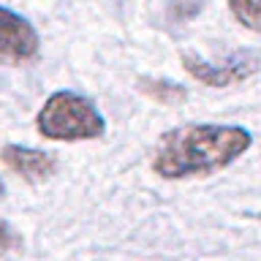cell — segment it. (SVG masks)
Segmentation results:
<instances>
[{"mask_svg":"<svg viewBox=\"0 0 261 261\" xmlns=\"http://www.w3.org/2000/svg\"><path fill=\"white\" fill-rule=\"evenodd\" d=\"M14 245H16V234L11 231V226L0 220V253L8 250V248H14Z\"/></svg>","mask_w":261,"mask_h":261,"instance_id":"obj_9","label":"cell"},{"mask_svg":"<svg viewBox=\"0 0 261 261\" xmlns=\"http://www.w3.org/2000/svg\"><path fill=\"white\" fill-rule=\"evenodd\" d=\"M0 161L6 169H11L14 174H19L24 179H49L57 171V158L36 147H22V144H6L0 150Z\"/></svg>","mask_w":261,"mask_h":261,"instance_id":"obj_5","label":"cell"},{"mask_svg":"<svg viewBox=\"0 0 261 261\" xmlns=\"http://www.w3.org/2000/svg\"><path fill=\"white\" fill-rule=\"evenodd\" d=\"M201 11V0H174L169 6V16L174 22H188Z\"/></svg>","mask_w":261,"mask_h":261,"instance_id":"obj_8","label":"cell"},{"mask_svg":"<svg viewBox=\"0 0 261 261\" xmlns=\"http://www.w3.org/2000/svg\"><path fill=\"white\" fill-rule=\"evenodd\" d=\"M136 87L142 90L147 98L158 101L163 106H179L188 101V90L177 82H169V79H161V76H139Z\"/></svg>","mask_w":261,"mask_h":261,"instance_id":"obj_6","label":"cell"},{"mask_svg":"<svg viewBox=\"0 0 261 261\" xmlns=\"http://www.w3.org/2000/svg\"><path fill=\"white\" fill-rule=\"evenodd\" d=\"M36 128L41 136L52 142H85V139L103 136L106 120L87 95L73 90H57L41 106Z\"/></svg>","mask_w":261,"mask_h":261,"instance_id":"obj_2","label":"cell"},{"mask_svg":"<svg viewBox=\"0 0 261 261\" xmlns=\"http://www.w3.org/2000/svg\"><path fill=\"white\" fill-rule=\"evenodd\" d=\"M3 196H6V185L0 182V201H3Z\"/></svg>","mask_w":261,"mask_h":261,"instance_id":"obj_10","label":"cell"},{"mask_svg":"<svg viewBox=\"0 0 261 261\" xmlns=\"http://www.w3.org/2000/svg\"><path fill=\"white\" fill-rule=\"evenodd\" d=\"M253 144V136L242 125H212L193 122L166 130L152 152V171L163 179L210 177L231 166Z\"/></svg>","mask_w":261,"mask_h":261,"instance_id":"obj_1","label":"cell"},{"mask_svg":"<svg viewBox=\"0 0 261 261\" xmlns=\"http://www.w3.org/2000/svg\"><path fill=\"white\" fill-rule=\"evenodd\" d=\"M38 33L22 14L0 6V57L8 63H28L38 55Z\"/></svg>","mask_w":261,"mask_h":261,"instance_id":"obj_4","label":"cell"},{"mask_svg":"<svg viewBox=\"0 0 261 261\" xmlns=\"http://www.w3.org/2000/svg\"><path fill=\"white\" fill-rule=\"evenodd\" d=\"M182 68L191 73L196 82H201V85L207 87H231L237 82H245L248 76L258 71V57L253 52H234L228 55L223 63H207L201 60L199 55L193 52H182Z\"/></svg>","mask_w":261,"mask_h":261,"instance_id":"obj_3","label":"cell"},{"mask_svg":"<svg viewBox=\"0 0 261 261\" xmlns=\"http://www.w3.org/2000/svg\"><path fill=\"white\" fill-rule=\"evenodd\" d=\"M228 11L242 28L261 33V0H228Z\"/></svg>","mask_w":261,"mask_h":261,"instance_id":"obj_7","label":"cell"}]
</instances>
